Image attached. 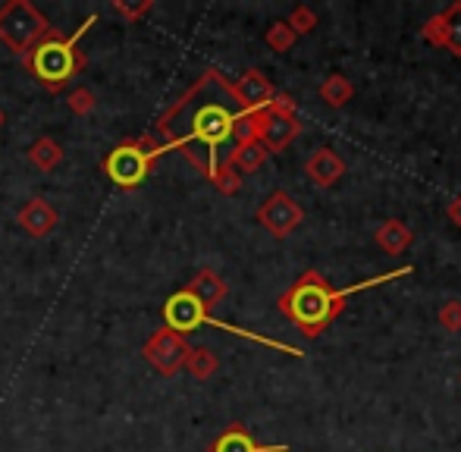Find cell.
Instances as JSON below:
<instances>
[{"label": "cell", "mask_w": 461, "mask_h": 452, "mask_svg": "<svg viewBox=\"0 0 461 452\" xmlns=\"http://www.w3.org/2000/svg\"><path fill=\"white\" fill-rule=\"evenodd\" d=\"M113 10L120 13V16H126L129 23H139L148 10H154V4H151V0H141V4H122V0H116Z\"/></svg>", "instance_id": "d6986e66"}, {"label": "cell", "mask_w": 461, "mask_h": 452, "mask_svg": "<svg viewBox=\"0 0 461 452\" xmlns=\"http://www.w3.org/2000/svg\"><path fill=\"white\" fill-rule=\"evenodd\" d=\"M16 221L32 239H44V236H50V232H54L57 223H60V214H57L54 204L44 202V198H29V202L19 208Z\"/></svg>", "instance_id": "30bf717a"}, {"label": "cell", "mask_w": 461, "mask_h": 452, "mask_svg": "<svg viewBox=\"0 0 461 452\" xmlns=\"http://www.w3.org/2000/svg\"><path fill=\"white\" fill-rule=\"evenodd\" d=\"M213 82H220V86L226 88V92L232 95V98L242 104V113H258V111H264V107H270L274 104V88H270V82L264 79L261 73H245L239 82H223L217 73H213Z\"/></svg>", "instance_id": "ba28073f"}, {"label": "cell", "mask_w": 461, "mask_h": 452, "mask_svg": "<svg viewBox=\"0 0 461 452\" xmlns=\"http://www.w3.org/2000/svg\"><path fill=\"white\" fill-rule=\"evenodd\" d=\"M29 160L38 167V170L50 173L54 167L63 164V148H60V141H54V139H48V135H41V139H38L35 145L29 148Z\"/></svg>", "instance_id": "5bb4252c"}, {"label": "cell", "mask_w": 461, "mask_h": 452, "mask_svg": "<svg viewBox=\"0 0 461 452\" xmlns=\"http://www.w3.org/2000/svg\"><path fill=\"white\" fill-rule=\"evenodd\" d=\"M258 221L267 226L270 232H276V236H285V232L295 230L298 221H302V211H298V204L292 202L285 192H276V195H270V202L258 211Z\"/></svg>", "instance_id": "9c48e42d"}, {"label": "cell", "mask_w": 461, "mask_h": 452, "mask_svg": "<svg viewBox=\"0 0 461 452\" xmlns=\"http://www.w3.org/2000/svg\"><path fill=\"white\" fill-rule=\"evenodd\" d=\"M54 29L57 25H50L41 16V10L35 4H29V0H10V4L0 6V41L16 57H25Z\"/></svg>", "instance_id": "3957f363"}, {"label": "cell", "mask_w": 461, "mask_h": 452, "mask_svg": "<svg viewBox=\"0 0 461 452\" xmlns=\"http://www.w3.org/2000/svg\"><path fill=\"white\" fill-rule=\"evenodd\" d=\"M232 126H236V113H230L223 104H204L192 116V135L185 141H201L207 148V176L213 179L217 173V148L232 139Z\"/></svg>", "instance_id": "277c9868"}, {"label": "cell", "mask_w": 461, "mask_h": 452, "mask_svg": "<svg viewBox=\"0 0 461 452\" xmlns=\"http://www.w3.org/2000/svg\"><path fill=\"white\" fill-rule=\"evenodd\" d=\"M95 107H97L95 92H88V88H76V92H69V111L73 113L86 116V113H92Z\"/></svg>", "instance_id": "ac0fdd59"}, {"label": "cell", "mask_w": 461, "mask_h": 452, "mask_svg": "<svg viewBox=\"0 0 461 452\" xmlns=\"http://www.w3.org/2000/svg\"><path fill=\"white\" fill-rule=\"evenodd\" d=\"M185 293H192L194 299L201 302V305L211 312V308H217L220 302L226 299V283L220 280L213 270H201V274H194L192 276V283L185 286Z\"/></svg>", "instance_id": "7c38bea8"}, {"label": "cell", "mask_w": 461, "mask_h": 452, "mask_svg": "<svg viewBox=\"0 0 461 452\" xmlns=\"http://www.w3.org/2000/svg\"><path fill=\"white\" fill-rule=\"evenodd\" d=\"M188 348L192 346L185 342L183 333H173L170 327H160V330L145 342L141 352H145V361L154 371H160L164 377H173V374H179V367L185 365Z\"/></svg>", "instance_id": "8992f818"}, {"label": "cell", "mask_w": 461, "mask_h": 452, "mask_svg": "<svg viewBox=\"0 0 461 452\" xmlns=\"http://www.w3.org/2000/svg\"><path fill=\"white\" fill-rule=\"evenodd\" d=\"M264 158H267V148L261 141H249V145H239L232 151V164L242 167V170H258Z\"/></svg>", "instance_id": "2e32d148"}, {"label": "cell", "mask_w": 461, "mask_h": 452, "mask_svg": "<svg viewBox=\"0 0 461 452\" xmlns=\"http://www.w3.org/2000/svg\"><path fill=\"white\" fill-rule=\"evenodd\" d=\"M283 312L295 321L302 330L308 333H317L323 330L330 318H333L336 305H339V295L330 293L327 283L317 280V274H308L304 280H298L289 293L283 295Z\"/></svg>", "instance_id": "7a4b0ae2"}, {"label": "cell", "mask_w": 461, "mask_h": 452, "mask_svg": "<svg viewBox=\"0 0 461 452\" xmlns=\"http://www.w3.org/2000/svg\"><path fill=\"white\" fill-rule=\"evenodd\" d=\"M298 132L295 120L279 111H270L264 116V126H261V135H258V141H261L267 151H279V148H285L292 141V135Z\"/></svg>", "instance_id": "8fae6325"}, {"label": "cell", "mask_w": 461, "mask_h": 452, "mask_svg": "<svg viewBox=\"0 0 461 452\" xmlns=\"http://www.w3.org/2000/svg\"><path fill=\"white\" fill-rule=\"evenodd\" d=\"M207 452H279V449L261 447V443L251 440L249 430L239 428V424H232L230 430H223V434L211 443V449H207Z\"/></svg>", "instance_id": "4fadbf2b"}, {"label": "cell", "mask_w": 461, "mask_h": 452, "mask_svg": "<svg viewBox=\"0 0 461 452\" xmlns=\"http://www.w3.org/2000/svg\"><path fill=\"white\" fill-rule=\"evenodd\" d=\"M183 367H188L192 377L207 380V377H213V371H217V355H213L211 348H188Z\"/></svg>", "instance_id": "9a60e30c"}, {"label": "cell", "mask_w": 461, "mask_h": 452, "mask_svg": "<svg viewBox=\"0 0 461 452\" xmlns=\"http://www.w3.org/2000/svg\"><path fill=\"white\" fill-rule=\"evenodd\" d=\"M0 126H4V111H0Z\"/></svg>", "instance_id": "ffe728a7"}, {"label": "cell", "mask_w": 461, "mask_h": 452, "mask_svg": "<svg viewBox=\"0 0 461 452\" xmlns=\"http://www.w3.org/2000/svg\"><path fill=\"white\" fill-rule=\"evenodd\" d=\"M95 19L97 16H88L86 23L79 25V32H73V35H63L60 29H54L41 44H35V48L23 57L25 69H29L50 95L63 92V88L73 82V76H79L82 69L88 67V57L79 50V41H82V35H88Z\"/></svg>", "instance_id": "6da1fadb"}, {"label": "cell", "mask_w": 461, "mask_h": 452, "mask_svg": "<svg viewBox=\"0 0 461 452\" xmlns=\"http://www.w3.org/2000/svg\"><path fill=\"white\" fill-rule=\"evenodd\" d=\"M151 167H154V160L148 158L145 151H139V148L132 145V139H122L120 145L101 160L104 176L126 192L139 189V185L145 183L148 173H151Z\"/></svg>", "instance_id": "5b68a950"}, {"label": "cell", "mask_w": 461, "mask_h": 452, "mask_svg": "<svg viewBox=\"0 0 461 452\" xmlns=\"http://www.w3.org/2000/svg\"><path fill=\"white\" fill-rule=\"evenodd\" d=\"M207 318H211V314H207V308L201 305L192 293H185V289L173 293L170 299H167V305H164L167 327H170L173 333H183V337H185V333H192V330H198V327H204Z\"/></svg>", "instance_id": "52a82bcc"}, {"label": "cell", "mask_w": 461, "mask_h": 452, "mask_svg": "<svg viewBox=\"0 0 461 452\" xmlns=\"http://www.w3.org/2000/svg\"><path fill=\"white\" fill-rule=\"evenodd\" d=\"M308 170H311V176H314L317 183H330V179H333L336 173H339V164H336L333 154H330V151H321L308 164Z\"/></svg>", "instance_id": "e0dca14e"}]
</instances>
